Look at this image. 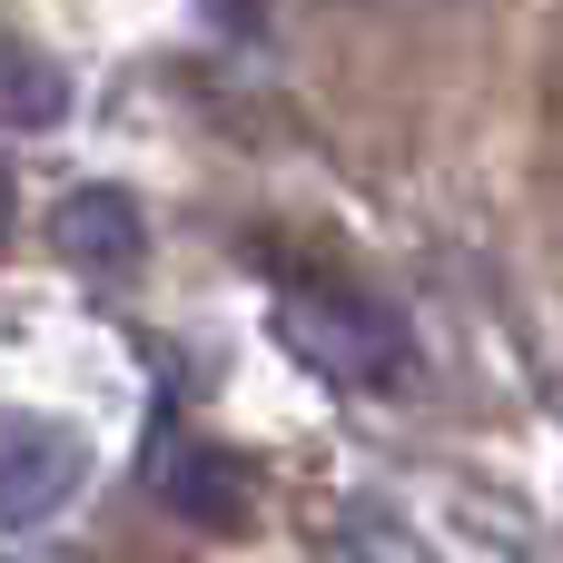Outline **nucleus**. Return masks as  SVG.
Segmentation results:
<instances>
[{"instance_id": "1", "label": "nucleus", "mask_w": 563, "mask_h": 563, "mask_svg": "<svg viewBox=\"0 0 563 563\" xmlns=\"http://www.w3.org/2000/svg\"><path fill=\"white\" fill-rule=\"evenodd\" d=\"M277 327H287V346H297L307 366H327V376H346V386H396V376L416 366L406 317H396L386 297L346 287V277H297V287L277 297Z\"/></svg>"}, {"instance_id": "2", "label": "nucleus", "mask_w": 563, "mask_h": 563, "mask_svg": "<svg viewBox=\"0 0 563 563\" xmlns=\"http://www.w3.org/2000/svg\"><path fill=\"white\" fill-rule=\"evenodd\" d=\"M148 495H158L178 525H198V534H247V525H257V475H247L228 445L188 435V426H158V445H148Z\"/></svg>"}, {"instance_id": "3", "label": "nucleus", "mask_w": 563, "mask_h": 563, "mask_svg": "<svg viewBox=\"0 0 563 563\" xmlns=\"http://www.w3.org/2000/svg\"><path fill=\"white\" fill-rule=\"evenodd\" d=\"M79 485H89L79 426H59V416H0V534L49 525Z\"/></svg>"}, {"instance_id": "4", "label": "nucleus", "mask_w": 563, "mask_h": 563, "mask_svg": "<svg viewBox=\"0 0 563 563\" xmlns=\"http://www.w3.org/2000/svg\"><path fill=\"white\" fill-rule=\"evenodd\" d=\"M49 247L69 257V267H89V277H119V267H139V247H148V218H139V198L129 188H69L59 208H49Z\"/></svg>"}, {"instance_id": "5", "label": "nucleus", "mask_w": 563, "mask_h": 563, "mask_svg": "<svg viewBox=\"0 0 563 563\" xmlns=\"http://www.w3.org/2000/svg\"><path fill=\"white\" fill-rule=\"evenodd\" d=\"M59 119H69V69L0 30V129H59Z\"/></svg>"}, {"instance_id": "6", "label": "nucleus", "mask_w": 563, "mask_h": 563, "mask_svg": "<svg viewBox=\"0 0 563 563\" xmlns=\"http://www.w3.org/2000/svg\"><path fill=\"white\" fill-rule=\"evenodd\" d=\"M0 238H10V168H0Z\"/></svg>"}]
</instances>
